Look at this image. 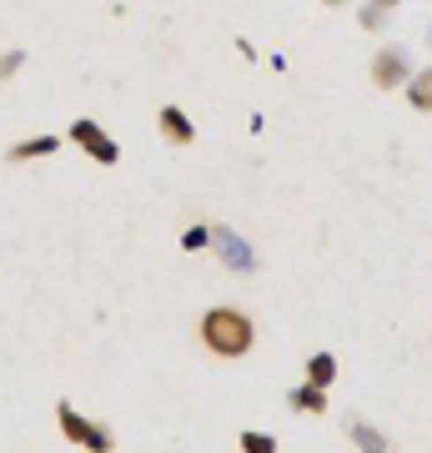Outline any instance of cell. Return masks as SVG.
<instances>
[{"label":"cell","mask_w":432,"mask_h":453,"mask_svg":"<svg viewBox=\"0 0 432 453\" xmlns=\"http://www.w3.org/2000/svg\"><path fill=\"white\" fill-rule=\"evenodd\" d=\"M201 342H207L216 357H246L256 342V327L241 308H211L201 318Z\"/></svg>","instance_id":"obj_1"},{"label":"cell","mask_w":432,"mask_h":453,"mask_svg":"<svg viewBox=\"0 0 432 453\" xmlns=\"http://www.w3.org/2000/svg\"><path fill=\"white\" fill-rule=\"evenodd\" d=\"M211 247H216V257H222V267H231V273H241V277H252L256 267H261V257H256V247L241 237L237 226H226V222H216L211 226Z\"/></svg>","instance_id":"obj_2"},{"label":"cell","mask_w":432,"mask_h":453,"mask_svg":"<svg viewBox=\"0 0 432 453\" xmlns=\"http://www.w3.org/2000/svg\"><path fill=\"white\" fill-rule=\"evenodd\" d=\"M56 423H61V434L71 438V443H80V449H91V453H106V449H111V428H101V423H86L71 403L56 408Z\"/></svg>","instance_id":"obj_3"},{"label":"cell","mask_w":432,"mask_h":453,"mask_svg":"<svg viewBox=\"0 0 432 453\" xmlns=\"http://www.w3.org/2000/svg\"><path fill=\"white\" fill-rule=\"evenodd\" d=\"M372 81H377V91H398V86L413 81V56H407V46H383L377 50Z\"/></svg>","instance_id":"obj_4"},{"label":"cell","mask_w":432,"mask_h":453,"mask_svg":"<svg viewBox=\"0 0 432 453\" xmlns=\"http://www.w3.org/2000/svg\"><path fill=\"white\" fill-rule=\"evenodd\" d=\"M71 142H76L86 157H96L101 166H116V162H121V146H116L111 136L96 127V121H86V116H80V121H71Z\"/></svg>","instance_id":"obj_5"},{"label":"cell","mask_w":432,"mask_h":453,"mask_svg":"<svg viewBox=\"0 0 432 453\" xmlns=\"http://www.w3.org/2000/svg\"><path fill=\"white\" fill-rule=\"evenodd\" d=\"M161 136L166 142H177V146H192L196 142V127H192V116L181 111V106H161Z\"/></svg>","instance_id":"obj_6"},{"label":"cell","mask_w":432,"mask_h":453,"mask_svg":"<svg viewBox=\"0 0 432 453\" xmlns=\"http://www.w3.org/2000/svg\"><path fill=\"white\" fill-rule=\"evenodd\" d=\"M287 403L297 408V413H327V388H317V383H302V388H292L287 393Z\"/></svg>","instance_id":"obj_7"},{"label":"cell","mask_w":432,"mask_h":453,"mask_svg":"<svg viewBox=\"0 0 432 453\" xmlns=\"http://www.w3.org/2000/svg\"><path fill=\"white\" fill-rule=\"evenodd\" d=\"M407 106H413V111H432V65L413 71V81H407Z\"/></svg>","instance_id":"obj_8"},{"label":"cell","mask_w":432,"mask_h":453,"mask_svg":"<svg viewBox=\"0 0 432 453\" xmlns=\"http://www.w3.org/2000/svg\"><path fill=\"white\" fill-rule=\"evenodd\" d=\"M56 146H61V136H31V142H16L5 157H11V162H35V157H50Z\"/></svg>","instance_id":"obj_9"},{"label":"cell","mask_w":432,"mask_h":453,"mask_svg":"<svg viewBox=\"0 0 432 453\" xmlns=\"http://www.w3.org/2000/svg\"><path fill=\"white\" fill-rule=\"evenodd\" d=\"M307 383L332 388V383H337V353H312V357H307Z\"/></svg>","instance_id":"obj_10"},{"label":"cell","mask_w":432,"mask_h":453,"mask_svg":"<svg viewBox=\"0 0 432 453\" xmlns=\"http://www.w3.org/2000/svg\"><path fill=\"white\" fill-rule=\"evenodd\" d=\"M347 434H352V443H357L362 453H392V449H387V438L377 434L372 423H362V418H352V423H347Z\"/></svg>","instance_id":"obj_11"},{"label":"cell","mask_w":432,"mask_h":453,"mask_svg":"<svg viewBox=\"0 0 432 453\" xmlns=\"http://www.w3.org/2000/svg\"><path fill=\"white\" fill-rule=\"evenodd\" d=\"M241 453H277V438H272V434H256V428H246V434H241Z\"/></svg>","instance_id":"obj_12"},{"label":"cell","mask_w":432,"mask_h":453,"mask_svg":"<svg viewBox=\"0 0 432 453\" xmlns=\"http://www.w3.org/2000/svg\"><path fill=\"white\" fill-rule=\"evenodd\" d=\"M357 26H362V31H383V26H387V11H377V5L368 0V5L357 11Z\"/></svg>","instance_id":"obj_13"},{"label":"cell","mask_w":432,"mask_h":453,"mask_svg":"<svg viewBox=\"0 0 432 453\" xmlns=\"http://www.w3.org/2000/svg\"><path fill=\"white\" fill-rule=\"evenodd\" d=\"M181 247H186V252H201V247H211V226H186V232H181Z\"/></svg>","instance_id":"obj_14"},{"label":"cell","mask_w":432,"mask_h":453,"mask_svg":"<svg viewBox=\"0 0 432 453\" xmlns=\"http://www.w3.org/2000/svg\"><path fill=\"white\" fill-rule=\"evenodd\" d=\"M20 65H26V50H5V56H0V81H11Z\"/></svg>","instance_id":"obj_15"},{"label":"cell","mask_w":432,"mask_h":453,"mask_svg":"<svg viewBox=\"0 0 432 453\" xmlns=\"http://www.w3.org/2000/svg\"><path fill=\"white\" fill-rule=\"evenodd\" d=\"M372 5H377V11H398L402 0H372Z\"/></svg>","instance_id":"obj_16"},{"label":"cell","mask_w":432,"mask_h":453,"mask_svg":"<svg viewBox=\"0 0 432 453\" xmlns=\"http://www.w3.org/2000/svg\"><path fill=\"white\" fill-rule=\"evenodd\" d=\"M322 5H332V11H337V5H347V0H322Z\"/></svg>","instance_id":"obj_17"},{"label":"cell","mask_w":432,"mask_h":453,"mask_svg":"<svg viewBox=\"0 0 432 453\" xmlns=\"http://www.w3.org/2000/svg\"><path fill=\"white\" fill-rule=\"evenodd\" d=\"M428 46H432V31H428Z\"/></svg>","instance_id":"obj_18"},{"label":"cell","mask_w":432,"mask_h":453,"mask_svg":"<svg viewBox=\"0 0 432 453\" xmlns=\"http://www.w3.org/2000/svg\"><path fill=\"white\" fill-rule=\"evenodd\" d=\"M106 453H116V449H106Z\"/></svg>","instance_id":"obj_19"}]
</instances>
